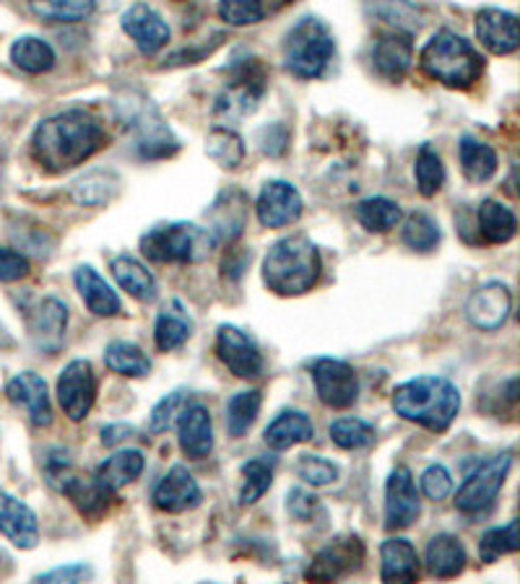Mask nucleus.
<instances>
[{"mask_svg":"<svg viewBox=\"0 0 520 584\" xmlns=\"http://www.w3.org/2000/svg\"><path fill=\"white\" fill-rule=\"evenodd\" d=\"M178 434H180V450L190 460H203L213 450V421L206 405H188L178 419Z\"/></svg>","mask_w":520,"mask_h":584,"instance_id":"obj_24","label":"nucleus"},{"mask_svg":"<svg viewBox=\"0 0 520 584\" xmlns=\"http://www.w3.org/2000/svg\"><path fill=\"white\" fill-rule=\"evenodd\" d=\"M263 91H266L263 68H260L258 60H252V63L248 60L242 68H237L232 83H229V87L217 97L213 114H217V120L229 122V125L237 120H244L248 114L258 110V102L260 97H263Z\"/></svg>","mask_w":520,"mask_h":584,"instance_id":"obj_8","label":"nucleus"},{"mask_svg":"<svg viewBox=\"0 0 520 584\" xmlns=\"http://www.w3.org/2000/svg\"><path fill=\"white\" fill-rule=\"evenodd\" d=\"M354 217L359 224L367 229V232L388 234L401 224L403 211L396 201L378 195V198H364V201H359L354 209Z\"/></svg>","mask_w":520,"mask_h":584,"instance_id":"obj_35","label":"nucleus"},{"mask_svg":"<svg viewBox=\"0 0 520 584\" xmlns=\"http://www.w3.org/2000/svg\"><path fill=\"white\" fill-rule=\"evenodd\" d=\"M217 248V236L211 229L174 221V224L154 226L141 236V252L151 263L170 265H196L209 260Z\"/></svg>","mask_w":520,"mask_h":584,"instance_id":"obj_5","label":"nucleus"},{"mask_svg":"<svg viewBox=\"0 0 520 584\" xmlns=\"http://www.w3.org/2000/svg\"><path fill=\"white\" fill-rule=\"evenodd\" d=\"M0 533L17 545V548H34L40 543V525L37 514L17 496L0 494Z\"/></svg>","mask_w":520,"mask_h":584,"instance_id":"obj_23","label":"nucleus"},{"mask_svg":"<svg viewBox=\"0 0 520 584\" xmlns=\"http://www.w3.org/2000/svg\"><path fill=\"white\" fill-rule=\"evenodd\" d=\"M188 405H190V393H188V390H174V393L164 395L162 401L154 405V411H151L149 432L151 434L170 432V429L178 424V419L182 416V411H186Z\"/></svg>","mask_w":520,"mask_h":584,"instance_id":"obj_47","label":"nucleus"},{"mask_svg":"<svg viewBox=\"0 0 520 584\" xmlns=\"http://www.w3.org/2000/svg\"><path fill=\"white\" fill-rule=\"evenodd\" d=\"M260 405H263V395H260V390H244V393H237L232 401L227 403L229 436L242 440V436L252 429V424L258 421Z\"/></svg>","mask_w":520,"mask_h":584,"instance_id":"obj_41","label":"nucleus"},{"mask_svg":"<svg viewBox=\"0 0 520 584\" xmlns=\"http://www.w3.org/2000/svg\"><path fill=\"white\" fill-rule=\"evenodd\" d=\"M320 273H323V260H320L316 244L304 234L279 240L263 260L266 286L279 296L308 294L318 283Z\"/></svg>","mask_w":520,"mask_h":584,"instance_id":"obj_3","label":"nucleus"},{"mask_svg":"<svg viewBox=\"0 0 520 584\" xmlns=\"http://www.w3.org/2000/svg\"><path fill=\"white\" fill-rule=\"evenodd\" d=\"M120 177L110 169H97V172L83 174L81 180L71 184L73 203L87 205V209H99V205L112 203L120 192Z\"/></svg>","mask_w":520,"mask_h":584,"instance_id":"obj_31","label":"nucleus"},{"mask_svg":"<svg viewBox=\"0 0 520 584\" xmlns=\"http://www.w3.org/2000/svg\"><path fill=\"white\" fill-rule=\"evenodd\" d=\"M287 512L294 520L310 522L320 512V499L308 489H292L287 496Z\"/></svg>","mask_w":520,"mask_h":584,"instance_id":"obj_53","label":"nucleus"},{"mask_svg":"<svg viewBox=\"0 0 520 584\" xmlns=\"http://www.w3.org/2000/svg\"><path fill=\"white\" fill-rule=\"evenodd\" d=\"M458 157H461V169L466 180L473 184L489 182L497 174V153L492 145L477 141V138L466 135L458 145Z\"/></svg>","mask_w":520,"mask_h":584,"instance_id":"obj_36","label":"nucleus"},{"mask_svg":"<svg viewBox=\"0 0 520 584\" xmlns=\"http://www.w3.org/2000/svg\"><path fill=\"white\" fill-rule=\"evenodd\" d=\"M97 9V0H29V11L48 24H79Z\"/></svg>","mask_w":520,"mask_h":584,"instance_id":"obj_37","label":"nucleus"},{"mask_svg":"<svg viewBox=\"0 0 520 584\" xmlns=\"http://www.w3.org/2000/svg\"><path fill=\"white\" fill-rule=\"evenodd\" d=\"M29 271H32V265H29V260L21 255V252L0 248V281L17 283L21 279H27Z\"/></svg>","mask_w":520,"mask_h":584,"instance_id":"obj_54","label":"nucleus"},{"mask_svg":"<svg viewBox=\"0 0 520 584\" xmlns=\"http://www.w3.org/2000/svg\"><path fill=\"white\" fill-rule=\"evenodd\" d=\"M401 240L407 248L414 252H432L438 250V244L442 242V232L430 213L414 211L411 217H407L401 229Z\"/></svg>","mask_w":520,"mask_h":584,"instance_id":"obj_42","label":"nucleus"},{"mask_svg":"<svg viewBox=\"0 0 520 584\" xmlns=\"http://www.w3.org/2000/svg\"><path fill=\"white\" fill-rule=\"evenodd\" d=\"M11 60L19 71L40 75L56 68V50L40 37H21V40L13 42Z\"/></svg>","mask_w":520,"mask_h":584,"instance_id":"obj_38","label":"nucleus"},{"mask_svg":"<svg viewBox=\"0 0 520 584\" xmlns=\"http://www.w3.org/2000/svg\"><path fill=\"white\" fill-rule=\"evenodd\" d=\"M73 281L83 299V304H87V310L91 314H97V318H114V314H120V296L114 294L110 283H107L94 268L91 265L76 268Z\"/></svg>","mask_w":520,"mask_h":584,"instance_id":"obj_28","label":"nucleus"},{"mask_svg":"<svg viewBox=\"0 0 520 584\" xmlns=\"http://www.w3.org/2000/svg\"><path fill=\"white\" fill-rule=\"evenodd\" d=\"M312 436H316V426L302 411H281L266 429V444L273 452H284L294 444L310 442Z\"/></svg>","mask_w":520,"mask_h":584,"instance_id":"obj_30","label":"nucleus"},{"mask_svg":"<svg viewBox=\"0 0 520 584\" xmlns=\"http://www.w3.org/2000/svg\"><path fill=\"white\" fill-rule=\"evenodd\" d=\"M151 499H154V506L159 512L180 514V512L196 510V506L203 502V494H201V486H198V481L188 473V467L174 465L172 471L157 483Z\"/></svg>","mask_w":520,"mask_h":584,"instance_id":"obj_19","label":"nucleus"},{"mask_svg":"<svg viewBox=\"0 0 520 584\" xmlns=\"http://www.w3.org/2000/svg\"><path fill=\"white\" fill-rule=\"evenodd\" d=\"M294 471L312 489L331 486V483L339 481V465L320 455H302L300 460H297Z\"/></svg>","mask_w":520,"mask_h":584,"instance_id":"obj_50","label":"nucleus"},{"mask_svg":"<svg viewBox=\"0 0 520 584\" xmlns=\"http://www.w3.org/2000/svg\"><path fill=\"white\" fill-rule=\"evenodd\" d=\"M76 475V467L71 463V455L68 450H52L48 457H44V481H48L50 489H56L58 494H63V489L68 486Z\"/></svg>","mask_w":520,"mask_h":584,"instance_id":"obj_51","label":"nucleus"},{"mask_svg":"<svg viewBox=\"0 0 520 584\" xmlns=\"http://www.w3.org/2000/svg\"><path fill=\"white\" fill-rule=\"evenodd\" d=\"M364 561V543L359 535H339L333 537L326 548L318 551L308 568V580L312 582H336L341 576L357 572Z\"/></svg>","mask_w":520,"mask_h":584,"instance_id":"obj_11","label":"nucleus"},{"mask_svg":"<svg viewBox=\"0 0 520 584\" xmlns=\"http://www.w3.org/2000/svg\"><path fill=\"white\" fill-rule=\"evenodd\" d=\"M466 561H469V556H466L463 543L456 535L440 533L427 543L424 566L434 580H453L466 568Z\"/></svg>","mask_w":520,"mask_h":584,"instance_id":"obj_25","label":"nucleus"},{"mask_svg":"<svg viewBox=\"0 0 520 584\" xmlns=\"http://www.w3.org/2000/svg\"><path fill=\"white\" fill-rule=\"evenodd\" d=\"M518 548H520V541H518L516 520H510L508 525H502V527L487 530L479 541L481 561H487V564H492V561H497L500 556H508V553H516Z\"/></svg>","mask_w":520,"mask_h":584,"instance_id":"obj_46","label":"nucleus"},{"mask_svg":"<svg viewBox=\"0 0 520 584\" xmlns=\"http://www.w3.org/2000/svg\"><path fill=\"white\" fill-rule=\"evenodd\" d=\"M193 318H190L186 304L178 302V299H172V302H167L162 306V312H159L157 318V325H154V343L157 349L162 353H170V351H178L182 349L190 341V335H193Z\"/></svg>","mask_w":520,"mask_h":584,"instance_id":"obj_26","label":"nucleus"},{"mask_svg":"<svg viewBox=\"0 0 520 584\" xmlns=\"http://www.w3.org/2000/svg\"><path fill=\"white\" fill-rule=\"evenodd\" d=\"M122 32L136 42L143 56H157L159 50L167 48L170 42V27L162 19V13L151 9L147 3H136L122 13L120 19Z\"/></svg>","mask_w":520,"mask_h":584,"instance_id":"obj_16","label":"nucleus"},{"mask_svg":"<svg viewBox=\"0 0 520 584\" xmlns=\"http://www.w3.org/2000/svg\"><path fill=\"white\" fill-rule=\"evenodd\" d=\"M370 60L374 73H378L380 79L399 83L403 75L409 73L411 63H414V44H411V34L393 29V32L378 37V42L372 44Z\"/></svg>","mask_w":520,"mask_h":584,"instance_id":"obj_17","label":"nucleus"},{"mask_svg":"<svg viewBox=\"0 0 520 584\" xmlns=\"http://www.w3.org/2000/svg\"><path fill=\"white\" fill-rule=\"evenodd\" d=\"M419 66L432 81L448 89H471L484 73V58L479 50L450 29H442L424 44Z\"/></svg>","mask_w":520,"mask_h":584,"instance_id":"obj_4","label":"nucleus"},{"mask_svg":"<svg viewBox=\"0 0 520 584\" xmlns=\"http://www.w3.org/2000/svg\"><path fill=\"white\" fill-rule=\"evenodd\" d=\"M260 149H263L266 157H284L289 149V130L284 125H269L260 133Z\"/></svg>","mask_w":520,"mask_h":584,"instance_id":"obj_55","label":"nucleus"},{"mask_svg":"<svg viewBox=\"0 0 520 584\" xmlns=\"http://www.w3.org/2000/svg\"><path fill=\"white\" fill-rule=\"evenodd\" d=\"M133 434H136V429L130 424H110L102 429V444L104 447H118V444L130 440Z\"/></svg>","mask_w":520,"mask_h":584,"instance_id":"obj_57","label":"nucleus"},{"mask_svg":"<svg viewBox=\"0 0 520 584\" xmlns=\"http://www.w3.org/2000/svg\"><path fill=\"white\" fill-rule=\"evenodd\" d=\"M477 226L479 234L484 236L489 244H508L518 232V219L508 205L489 198V201L479 205Z\"/></svg>","mask_w":520,"mask_h":584,"instance_id":"obj_33","label":"nucleus"},{"mask_svg":"<svg viewBox=\"0 0 520 584\" xmlns=\"http://www.w3.org/2000/svg\"><path fill=\"white\" fill-rule=\"evenodd\" d=\"M217 11L229 27H252L266 17L263 0H219Z\"/></svg>","mask_w":520,"mask_h":584,"instance_id":"obj_49","label":"nucleus"},{"mask_svg":"<svg viewBox=\"0 0 520 584\" xmlns=\"http://www.w3.org/2000/svg\"><path fill=\"white\" fill-rule=\"evenodd\" d=\"M477 37L492 56H510L518 50V17L500 9H481L477 13Z\"/></svg>","mask_w":520,"mask_h":584,"instance_id":"obj_22","label":"nucleus"},{"mask_svg":"<svg viewBox=\"0 0 520 584\" xmlns=\"http://www.w3.org/2000/svg\"><path fill=\"white\" fill-rule=\"evenodd\" d=\"M147 467V457H143L141 450H122L114 452L110 460H104L102 465L97 467L94 479L102 483L104 489L120 491L128 483H133Z\"/></svg>","mask_w":520,"mask_h":584,"instance_id":"obj_32","label":"nucleus"},{"mask_svg":"<svg viewBox=\"0 0 520 584\" xmlns=\"http://www.w3.org/2000/svg\"><path fill=\"white\" fill-rule=\"evenodd\" d=\"M302 211H304V201H302L300 190H297L292 182H284V180L266 182L263 190H260V195H258V203H256L258 221L266 229L292 226L300 221Z\"/></svg>","mask_w":520,"mask_h":584,"instance_id":"obj_13","label":"nucleus"},{"mask_svg":"<svg viewBox=\"0 0 520 584\" xmlns=\"http://www.w3.org/2000/svg\"><path fill=\"white\" fill-rule=\"evenodd\" d=\"M393 411L409 424L442 434L453 426L461 411V393L442 376H417L393 390Z\"/></svg>","mask_w":520,"mask_h":584,"instance_id":"obj_2","label":"nucleus"},{"mask_svg":"<svg viewBox=\"0 0 520 584\" xmlns=\"http://www.w3.org/2000/svg\"><path fill=\"white\" fill-rule=\"evenodd\" d=\"M130 122L136 128V151H139L141 159H167L180 149L172 130L149 104H141L139 114L130 118Z\"/></svg>","mask_w":520,"mask_h":584,"instance_id":"obj_20","label":"nucleus"},{"mask_svg":"<svg viewBox=\"0 0 520 584\" xmlns=\"http://www.w3.org/2000/svg\"><path fill=\"white\" fill-rule=\"evenodd\" d=\"M60 409L73 424H79L94 409L97 401V374L87 359H76L58 376Z\"/></svg>","mask_w":520,"mask_h":584,"instance_id":"obj_10","label":"nucleus"},{"mask_svg":"<svg viewBox=\"0 0 520 584\" xmlns=\"http://www.w3.org/2000/svg\"><path fill=\"white\" fill-rule=\"evenodd\" d=\"M110 271L118 281V286L126 291L128 296H133L136 302H154L157 299V279L141 260L130 255H118L112 260Z\"/></svg>","mask_w":520,"mask_h":584,"instance_id":"obj_29","label":"nucleus"},{"mask_svg":"<svg viewBox=\"0 0 520 584\" xmlns=\"http://www.w3.org/2000/svg\"><path fill=\"white\" fill-rule=\"evenodd\" d=\"M380 580L382 582H417L419 556L407 537H390L380 545Z\"/></svg>","mask_w":520,"mask_h":584,"instance_id":"obj_27","label":"nucleus"},{"mask_svg":"<svg viewBox=\"0 0 520 584\" xmlns=\"http://www.w3.org/2000/svg\"><path fill=\"white\" fill-rule=\"evenodd\" d=\"M68 325V306L56 296L42 299L29 314V335L42 353H56L63 345Z\"/></svg>","mask_w":520,"mask_h":584,"instance_id":"obj_21","label":"nucleus"},{"mask_svg":"<svg viewBox=\"0 0 520 584\" xmlns=\"http://www.w3.org/2000/svg\"><path fill=\"white\" fill-rule=\"evenodd\" d=\"M63 494L71 499V502L76 504V510H79L81 514H87V517L97 520L107 512V506H110L114 491L104 489L102 483L94 479V475H91V479H83V475L76 473L73 479L68 481Z\"/></svg>","mask_w":520,"mask_h":584,"instance_id":"obj_34","label":"nucleus"},{"mask_svg":"<svg viewBox=\"0 0 520 584\" xmlns=\"http://www.w3.org/2000/svg\"><path fill=\"white\" fill-rule=\"evenodd\" d=\"M206 153L221 169H237L244 161V141L237 130L219 125L206 138Z\"/></svg>","mask_w":520,"mask_h":584,"instance_id":"obj_40","label":"nucleus"},{"mask_svg":"<svg viewBox=\"0 0 520 584\" xmlns=\"http://www.w3.org/2000/svg\"><path fill=\"white\" fill-rule=\"evenodd\" d=\"M419 514H422V502H419L414 475L409 467L399 465L386 483V527L390 533L407 530L419 520Z\"/></svg>","mask_w":520,"mask_h":584,"instance_id":"obj_14","label":"nucleus"},{"mask_svg":"<svg viewBox=\"0 0 520 584\" xmlns=\"http://www.w3.org/2000/svg\"><path fill=\"white\" fill-rule=\"evenodd\" d=\"M217 356L240 380H256L263 374V356H260L256 341L234 325L219 328Z\"/></svg>","mask_w":520,"mask_h":584,"instance_id":"obj_15","label":"nucleus"},{"mask_svg":"<svg viewBox=\"0 0 520 584\" xmlns=\"http://www.w3.org/2000/svg\"><path fill=\"white\" fill-rule=\"evenodd\" d=\"M94 576V568L87 564H68L58 566L52 572H44L37 576V582H89Z\"/></svg>","mask_w":520,"mask_h":584,"instance_id":"obj_56","label":"nucleus"},{"mask_svg":"<svg viewBox=\"0 0 520 584\" xmlns=\"http://www.w3.org/2000/svg\"><path fill=\"white\" fill-rule=\"evenodd\" d=\"M512 312V291L500 281H489L484 286L473 289L466 302V320L481 333H494Z\"/></svg>","mask_w":520,"mask_h":584,"instance_id":"obj_12","label":"nucleus"},{"mask_svg":"<svg viewBox=\"0 0 520 584\" xmlns=\"http://www.w3.org/2000/svg\"><path fill=\"white\" fill-rule=\"evenodd\" d=\"M6 395L13 405L24 409L29 413V421L37 429H48L52 424V405H50V393L48 382L34 372H21L13 376L6 387Z\"/></svg>","mask_w":520,"mask_h":584,"instance_id":"obj_18","label":"nucleus"},{"mask_svg":"<svg viewBox=\"0 0 520 584\" xmlns=\"http://www.w3.org/2000/svg\"><path fill=\"white\" fill-rule=\"evenodd\" d=\"M273 467H277V460L273 457H256L250 463L242 465V489H240V504L252 506L258 499H263L266 491L271 489L273 483Z\"/></svg>","mask_w":520,"mask_h":584,"instance_id":"obj_43","label":"nucleus"},{"mask_svg":"<svg viewBox=\"0 0 520 584\" xmlns=\"http://www.w3.org/2000/svg\"><path fill=\"white\" fill-rule=\"evenodd\" d=\"M104 364L110 372L122 376H147L151 372V359L136 343L112 341L104 349Z\"/></svg>","mask_w":520,"mask_h":584,"instance_id":"obj_39","label":"nucleus"},{"mask_svg":"<svg viewBox=\"0 0 520 584\" xmlns=\"http://www.w3.org/2000/svg\"><path fill=\"white\" fill-rule=\"evenodd\" d=\"M336 58V40L326 21L302 19L292 27L284 42V68L297 79L312 81L326 75Z\"/></svg>","mask_w":520,"mask_h":584,"instance_id":"obj_6","label":"nucleus"},{"mask_svg":"<svg viewBox=\"0 0 520 584\" xmlns=\"http://www.w3.org/2000/svg\"><path fill=\"white\" fill-rule=\"evenodd\" d=\"M414 177L417 188L424 198H434L442 190V184H446V167H442L440 153L430 149V145H422V151L417 153Z\"/></svg>","mask_w":520,"mask_h":584,"instance_id":"obj_44","label":"nucleus"},{"mask_svg":"<svg viewBox=\"0 0 520 584\" xmlns=\"http://www.w3.org/2000/svg\"><path fill=\"white\" fill-rule=\"evenodd\" d=\"M316 393L326 409L347 411L359 397V376L354 366L339 359H318L312 364Z\"/></svg>","mask_w":520,"mask_h":584,"instance_id":"obj_9","label":"nucleus"},{"mask_svg":"<svg viewBox=\"0 0 520 584\" xmlns=\"http://www.w3.org/2000/svg\"><path fill=\"white\" fill-rule=\"evenodd\" d=\"M512 467V452H500V455L489 457L477 471L469 473L463 486L456 494V506L463 514H484L494 506L497 494H500L504 481H508Z\"/></svg>","mask_w":520,"mask_h":584,"instance_id":"obj_7","label":"nucleus"},{"mask_svg":"<svg viewBox=\"0 0 520 584\" xmlns=\"http://www.w3.org/2000/svg\"><path fill=\"white\" fill-rule=\"evenodd\" d=\"M107 143V133L87 110H66L42 120L32 135V157L52 174L81 167Z\"/></svg>","mask_w":520,"mask_h":584,"instance_id":"obj_1","label":"nucleus"},{"mask_svg":"<svg viewBox=\"0 0 520 584\" xmlns=\"http://www.w3.org/2000/svg\"><path fill=\"white\" fill-rule=\"evenodd\" d=\"M422 491L432 502H442V499L453 494V475L446 465H430L422 473Z\"/></svg>","mask_w":520,"mask_h":584,"instance_id":"obj_52","label":"nucleus"},{"mask_svg":"<svg viewBox=\"0 0 520 584\" xmlns=\"http://www.w3.org/2000/svg\"><path fill=\"white\" fill-rule=\"evenodd\" d=\"M370 9L374 17L393 24L399 32L411 34V29H419V9L409 0H372Z\"/></svg>","mask_w":520,"mask_h":584,"instance_id":"obj_48","label":"nucleus"},{"mask_svg":"<svg viewBox=\"0 0 520 584\" xmlns=\"http://www.w3.org/2000/svg\"><path fill=\"white\" fill-rule=\"evenodd\" d=\"M331 442L339 450H364L374 442V426L367 424L362 419H339L333 421L331 429Z\"/></svg>","mask_w":520,"mask_h":584,"instance_id":"obj_45","label":"nucleus"}]
</instances>
